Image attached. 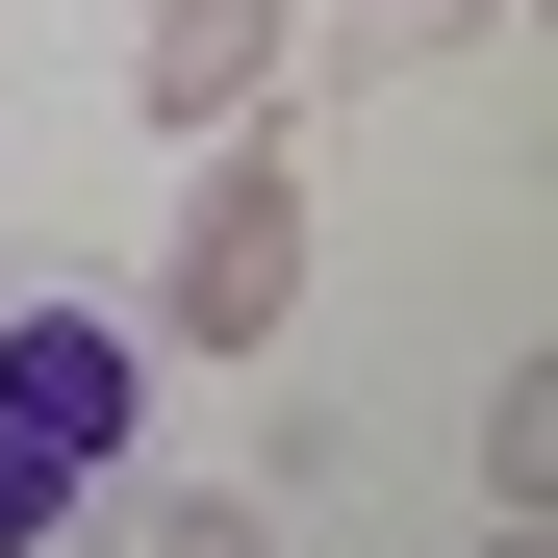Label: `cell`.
<instances>
[{
	"label": "cell",
	"instance_id": "cell-1",
	"mask_svg": "<svg viewBox=\"0 0 558 558\" xmlns=\"http://www.w3.org/2000/svg\"><path fill=\"white\" fill-rule=\"evenodd\" d=\"M153 355H279L305 330V128H178V254H153Z\"/></svg>",
	"mask_w": 558,
	"mask_h": 558
},
{
	"label": "cell",
	"instance_id": "cell-2",
	"mask_svg": "<svg viewBox=\"0 0 558 558\" xmlns=\"http://www.w3.org/2000/svg\"><path fill=\"white\" fill-rule=\"evenodd\" d=\"M305 102V0H128V128H254Z\"/></svg>",
	"mask_w": 558,
	"mask_h": 558
},
{
	"label": "cell",
	"instance_id": "cell-3",
	"mask_svg": "<svg viewBox=\"0 0 558 558\" xmlns=\"http://www.w3.org/2000/svg\"><path fill=\"white\" fill-rule=\"evenodd\" d=\"M128 381H153L128 305H0V432H26V457H76V483H102V457H128Z\"/></svg>",
	"mask_w": 558,
	"mask_h": 558
},
{
	"label": "cell",
	"instance_id": "cell-4",
	"mask_svg": "<svg viewBox=\"0 0 558 558\" xmlns=\"http://www.w3.org/2000/svg\"><path fill=\"white\" fill-rule=\"evenodd\" d=\"M457 457H483V508H558V381H533V355L457 407Z\"/></svg>",
	"mask_w": 558,
	"mask_h": 558
},
{
	"label": "cell",
	"instance_id": "cell-5",
	"mask_svg": "<svg viewBox=\"0 0 558 558\" xmlns=\"http://www.w3.org/2000/svg\"><path fill=\"white\" fill-rule=\"evenodd\" d=\"M128 558H279V533H254L229 483H153V508H128Z\"/></svg>",
	"mask_w": 558,
	"mask_h": 558
},
{
	"label": "cell",
	"instance_id": "cell-6",
	"mask_svg": "<svg viewBox=\"0 0 558 558\" xmlns=\"http://www.w3.org/2000/svg\"><path fill=\"white\" fill-rule=\"evenodd\" d=\"M407 26H457V51H483V26H508V0H407Z\"/></svg>",
	"mask_w": 558,
	"mask_h": 558
},
{
	"label": "cell",
	"instance_id": "cell-7",
	"mask_svg": "<svg viewBox=\"0 0 558 558\" xmlns=\"http://www.w3.org/2000/svg\"><path fill=\"white\" fill-rule=\"evenodd\" d=\"M51 558H76V533H51Z\"/></svg>",
	"mask_w": 558,
	"mask_h": 558
}]
</instances>
